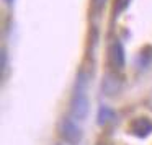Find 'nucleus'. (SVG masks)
Instances as JSON below:
<instances>
[{
  "label": "nucleus",
  "instance_id": "f257e3e1",
  "mask_svg": "<svg viewBox=\"0 0 152 145\" xmlns=\"http://www.w3.org/2000/svg\"><path fill=\"white\" fill-rule=\"evenodd\" d=\"M87 86H88V73L85 70H79L69 101V114L77 121H83L90 111V99L87 95Z\"/></svg>",
  "mask_w": 152,
  "mask_h": 145
},
{
  "label": "nucleus",
  "instance_id": "f03ea898",
  "mask_svg": "<svg viewBox=\"0 0 152 145\" xmlns=\"http://www.w3.org/2000/svg\"><path fill=\"white\" fill-rule=\"evenodd\" d=\"M57 134H59L61 140L67 145H80L83 138L82 127L79 125V121L74 119L72 116L61 117L59 124H57Z\"/></svg>",
  "mask_w": 152,
  "mask_h": 145
},
{
  "label": "nucleus",
  "instance_id": "7ed1b4c3",
  "mask_svg": "<svg viewBox=\"0 0 152 145\" xmlns=\"http://www.w3.org/2000/svg\"><path fill=\"white\" fill-rule=\"evenodd\" d=\"M106 59H108V67L111 70L123 72V69L126 67V49L121 39H118V38L111 39V43L108 44V49H106Z\"/></svg>",
  "mask_w": 152,
  "mask_h": 145
},
{
  "label": "nucleus",
  "instance_id": "20e7f679",
  "mask_svg": "<svg viewBox=\"0 0 152 145\" xmlns=\"http://www.w3.org/2000/svg\"><path fill=\"white\" fill-rule=\"evenodd\" d=\"M102 91L105 96H116L121 93L123 86H124V80H123L121 72H116V70H106L103 73L102 78Z\"/></svg>",
  "mask_w": 152,
  "mask_h": 145
},
{
  "label": "nucleus",
  "instance_id": "39448f33",
  "mask_svg": "<svg viewBox=\"0 0 152 145\" xmlns=\"http://www.w3.org/2000/svg\"><path fill=\"white\" fill-rule=\"evenodd\" d=\"M128 132L137 138H147L152 134V119L147 116H137V117L131 119L128 125Z\"/></svg>",
  "mask_w": 152,
  "mask_h": 145
},
{
  "label": "nucleus",
  "instance_id": "423d86ee",
  "mask_svg": "<svg viewBox=\"0 0 152 145\" xmlns=\"http://www.w3.org/2000/svg\"><path fill=\"white\" fill-rule=\"evenodd\" d=\"M134 67L137 72H145L152 67V44H145L139 49L134 59Z\"/></svg>",
  "mask_w": 152,
  "mask_h": 145
},
{
  "label": "nucleus",
  "instance_id": "0eeeda50",
  "mask_svg": "<svg viewBox=\"0 0 152 145\" xmlns=\"http://www.w3.org/2000/svg\"><path fill=\"white\" fill-rule=\"evenodd\" d=\"M115 119H116V112L113 108H110V106H106V104H102L98 108V112H96V124L98 125L105 127V125L111 124Z\"/></svg>",
  "mask_w": 152,
  "mask_h": 145
},
{
  "label": "nucleus",
  "instance_id": "6e6552de",
  "mask_svg": "<svg viewBox=\"0 0 152 145\" xmlns=\"http://www.w3.org/2000/svg\"><path fill=\"white\" fill-rule=\"evenodd\" d=\"M131 2L132 0H113V7H111V17L115 18H118V17H121L123 13H124L126 10L129 8V5H131Z\"/></svg>",
  "mask_w": 152,
  "mask_h": 145
},
{
  "label": "nucleus",
  "instance_id": "1a4fd4ad",
  "mask_svg": "<svg viewBox=\"0 0 152 145\" xmlns=\"http://www.w3.org/2000/svg\"><path fill=\"white\" fill-rule=\"evenodd\" d=\"M108 0H90V12L93 17H98L100 13H103Z\"/></svg>",
  "mask_w": 152,
  "mask_h": 145
},
{
  "label": "nucleus",
  "instance_id": "9d476101",
  "mask_svg": "<svg viewBox=\"0 0 152 145\" xmlns=\"http://www.w3.org/2000/svg\"><path fill=\"white\" fill-rule=\"evenodd\" d=\"M8 67H10V64H8V51L7 47H2V78H7V70Z\"/></svg>",
  "mask_w": 152,
  "mask_h": 145
},
{
  "label": "nucleus",
  "instance_id": "9b49d317",
  "mask_svg": "<svg viewBox=\"0 0 152 145\" xmlns=\"http://www.w3.org/2000/svg\"><path fill=\"white\" fill-rule=\"evenodd\" d=\"M4 4L7 5V7H12V5L15 4V0H4Z\"/></svg>",
  "mask_w": 152,
  "mask_h": 145
},
{
  "label": "nucleus",
  "instance_id": "f8f14e48",
  "mask_svg": "<svg viewBox=\"0 0 152 145\" xmlns=\"http://www.w3.org/2000/svg\"><path fill=\"white\" fill-rule=\"evenodd\" d=\"M151 109H152V103H151Z\"/></svg>",
  "mask_w": 152,
  "mask_h": 145
},
{
  "label": "nucleus",
  "instance_id": "ddd939ff",
  "mask_svg": "<svg viewBox=\"0 0 152 145\" xmlns=\"http://www.w3.org/2000/svg\"><path fill=\"white\" fill-rule=\"evenodd\" d=\"M56 145H62V144H56Z\"/></svg>",
  "mask_w": 152,
  "mask_h": 145
}]
</instances>
